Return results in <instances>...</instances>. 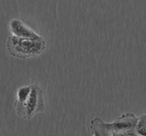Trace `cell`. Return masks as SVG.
<instances>
[{
    "mask_svg": "<svg viewBox=\"0 0 146 136\" xmlns=\"http://www.w3.org/2000/svg\"><path fill=\"white\" fill-rule=\"evenodd\" d=\"M15 109L18 116L27 120L43 112L44 99L42 89L36 84L19 88L17 91Z\"/></svg>",
    "mask_w": 146,
    "mask_h": 136,
    "instance_id": "6da1fadb",
    "label": "cell"
},
{
    "mask_svg": "<svg viewBox=\"0 0 146 136\" xmlns=\"http://www.w3.org/2000/svg\"><path fill=\"white\" fill-rule=\"evenodd\" d=\"M111 136H140L136 133L135 130L126 131H120V133H113Z\"/></svg>",
    "mask_w": 146,
    "mask_h": 136,
    "instance_id": "52a82bcc",
    "label": "cell"
},
{
    "mask_svg": "<svg viewBox=\"0 0 146 136\" xmlns=\"http://www.w3.org/2000/svg\"><path fill=\"white\" fill-rule=\"evenodd\" d=\"M138 119L133 114H124L119 118L113 124H107L110 131L113 133H120V131H126L131 130H135Z\"/></svg>",
    "mask_w": 146,
    "mask_h": 136,
    "instance_id": "3957f363",
    "label": "cell"
},
{
    "mask_svg": "<svg viewBox=\"0 0 146 136\" xmlns=\"http://www.w3.org/2000/svg\"><path fill=\"white\" fill-rule=\"evenodd\" d=\"M46 48V41L41 39L21 38L12 35L7 40V50L11 56L27 59L36 56L42 53Z\"/></svg>",
    "mask_w": 146,
    "mask_h": 136,
    "instance_id": "7a4b0ae2",
    "label": "cell"
},
{
    "mask_svg": "<svg viewBox=\"0 0 146 136\" xmlns=\"http://www.w3.org/2000/svg\"><path fill=\"white\" fill-rule=\"evenodd\" d=\"M135 131L140 136H146V114L138 119Z\"/></svg>",
    "mask_w": 146,
    "mask_h": 136,
    "instance_id": "8992f818",
    "label": "cell"
},
{
    "mask_svg": "<svg viewBox=\"0 0 146 136\" xmlns=\"http://www.w3.org/2000/svg\"><path fill=\"white\" fill-rule=\"evenodd\" d=\"M90 131L92 136H111L112 133L110 131L107 124L96 118V119L91 121L90 124Z\"/></svg>",
    "mask_w": 146,
    "mask_h": 136,
    "instance_id": "5b68a950",
    "label": "cell"
},
{
    "mask_svg": "<svg viewBox=\"0 0 146 136\" xmlns=\"http://www.w3.org/2000/svg\"><path fill=\"white\" fill-rule=\"evenodd\" d=\"M10 29L13 33V35H16L17 37L21 38H29V39H41L40 35L36 34L30 27H29L24 23L21 22L18 19H13L11 20L10 24Z\"/></svg>",
    "mask_w": 146,
    "mask_h": 136,
    "instance_id": "277c9868",
    "label": "cell"
}]
</instances>
